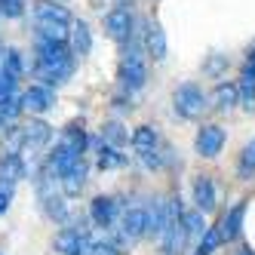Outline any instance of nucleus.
<instances>
[{"instance_id":"f257e3e1","label":"nucleus","mask_w":255,"mask_h":255,"mask_svg":"<svg viewBox=\"0 0 255 255\" xmlns=\"http://www.w3.org/2000/svg\"><path fill=\"white\" fill-rule=\"evenodd\" d=\"M34 25L43 40H68L74 19L68 6H62V0H34Z\"/></svg>"},{"instance_id":"f03ea898","label":"nucleus","mask_w":255,"mask_h":255,"mask_svg":"<svg viewBox=\"0 0 255 255\" xmlns=\"http://www.w3.org/2000/svg\"><path fill=\"white\" fill-rule=\"evenodd\" d=\"M34 188H37V200H40V209L49 222H59V225H68L71 218V209L65 203V194L56 188V172H52L46 163L40 166L37 178H34Z\"/></svg>"},{"instance_id":"7ed1b4c3","label":"nucleus","mask_w":255,"mask_h":255,"mask_svg":"<svg viewBox=\"0 0 255 255\" xmlns=\"http://www.w3.org/2000/svg\"><path fill=\"white\" fill-rule=\"evenodd\" d=\"M144 83H148V65L141 59V49L126 46L120 59V86L126 93H138V89H144Z\"/></svg>"},{"instance_id":"20e7f679","label":"nucleus","mask_w":255,"mask_h":255,"mask_svg":"<svg viewBox=\"0 0 255 255\" xmlns=\"http://www.w3.org/2000/svg\"><path fill=\"white\" fill-rule=\"evenodd\" d=\"M172 108H175V114L181 120H197L200 114H203V108H206L203 89H200L197 83H181L172 93Z\"/></svg>"},{"instance_id":"39448f33","label":"nucleus","mask_w":255,"mask_h":255,"mask_svg":"<svg viewBox=\"0 0 255 255\" xmlns=\"http://www.w3.org/2000/svg\"><path fill=\"white\" fill-rule=\"evenodd\" d=\"M89 246H93V240H89V228L83 218L56 234V252H62V255H86Z\"/></svg>"},{"instance_id":"423d86ee","label":"nucleus","mask_w":255,"mask_h":255,"mask_svg":"<svg viewBox=\"0 0 255 255\" xmlns=\"http://www.w3.org/2000/svg\"><path fill=\"white\" fill-rule=\"evenodd\" d=\"M132 151L138 154V160L148 169L160 166V138H157V132L151 129V126H135V132H132Z\"/></svg>"},{"instance_id":"0eeeda50","label":"nucleus","mask_w":255,"mask_h":255,"mask_svg":"<svg viewBox=\"0 0 255 255\" xmlns=\"http://www.w3.org/2000/svg\"><path fill=\"white\" fill-rule=\"evenodd\" d=\"M222 148H225V129H222V126H218V123L200 126V132H197V138H194V151H197L200 157L212 160V157L222 154Z\"/></svg>"},{"instance_id":"6e6552de","label":"nucleus","mask_w":255,"mask_h":255,"mask_svg":"<svg viewBox=\"0 0 255 255\" xmlns=\"http://www.w3.org/2000/svg\"><path fill=\"white\" fill-rule=\"evenodd\" d=\"M132 28H135V19H132V12L126 9V6H114L111 12L105 15V31H108V37L117 40V43H126L132 37Z\"/></svg>"},{"instance_id":"1a4fd4ad","label":"nucleus","mask_w":255,"mask_h":255,"mask_svg":"<svg viewBox=\"0 0 255 255\" xmlns=\"http://www.w3.org/2000/svg\"><path fill=\"white\" fill-rule=\"evenodd\" d=\"M117 215H120V203H117L114 197L99 194V197L93 200V203H89V218H93V225H96V228H102V231L114 228Z\"/></svg>"},{"instance_id":"9d476101","label":"nucleus","mask_w":255,"mask_h":255,"mask_svg":"<svg viewBox=\"0 0 255 255\" xmlns=\"http://www.w3.org/2000/svg\"><path fill=\"white\" fill-rule=\"evenodd\" d=\"M120 234H123V240H129V243L148 237V209H141V206L126 209L120 215Z\"/></svg>"},{"instance_id":"9b49d317","label":"nucleus","mask_w":255,"mask_h":255,"mask_svg":"<svg viewBox=\"0 0 255 255\" xmlns=\"http://www.w3.org/2000/svg\"><path fill=\"white\" fill-rule=\"evenodd\" d=\"M22 102H25V111L46 114V111H52V105H56V93H52L49 86H31V89H25Z\"/></svg>"},{"instance_id":"f8f14e48","label":"nucleus","mask_w":255,"mask_h":255,"mask_svg":"<svg viewBox=\"0 0 255 255\" xmlns=\"http://www.w3.org/2000/svg\"><path fill=\"white\" fill-rule=\"evenodd\" d=\"M86 175H89V166H86V160H77L74 166H71L62 178H59V185H62V194L65 197H80V191L86 188Z\"/></svg>"},{"instance_id":"ddd939ff","label":"nucleus","mask_w":255,"mask_h":255,"mask_svg":"<svg viewBox=\"0 0 255 255\" xmlns=\"http://www.w3.org/2000/svg\"><path fill=\"white\" fill-rule=\"evenodd\" d=\"M22 178H25V160L19 154L0 157V188H15Z\"/></svg>"},{"instance_id":"4468645a","label":"nucleus","mask_w":255,"mask_h":255,"mask_svg":"<svg viewBox=\"0 0 255 255\" xmlns=\"http://www.w3.org/2000/svg\"><path fill=\"white\" fill-rule=\"evenodd\" d=\"M49 138H52V129H49V123H43V120H31L28 126H25V151H43L46 144H49Z\"/></svg>"},{"instance_id":"2eb2a0df","label":"nucleus","mask_w":255,"mask_h":255,"mask_svg":"<svg viewBox=\"0 0 255 255\" xmlns=\"http://www.w3.org/2000/svg\"><path fill=\"white\" fill-rule=\"evenodd\" d=\"M144 49L154 62L166 59V34H163L160 22H148V31H144Z\"/></svg>"},{"instance_id":"dca6fc26","label":"nucleus","mask_w":255,"mask_h":255,"mask_svg":"<svg viewBox=\"0 0 255 255\" xmlns=\"http://www.w3.org/2000/svg\"><path fill=\"white\" fill-rule=\"evenodd\" d=\"M194 206L203 212V215L215 209V185H212L209 175H200L194 181Z\"/></svg>"},{"instance_id":"f3484780","label":"nucleus","mask_w":255,"mask_h":255,"mask_svg":"<svg viewBox=\"0 0 255 255\" xmlns=\"http://www.w3.org/2000/svg\"><path fill=\"white\" fill-rule=\"evenodd\" d=\"M209 102L215 111H231L234 105H240V83H218Z\"/></svg>"},{"instance_id":"a211bd4d","label":"nucleus","mask_w":255,"mask_h":255,"mask_svg":"<svg viewBox=\"0 0 255 255\" xmlns=\"http://www.w3.org/2000/svg\"><path fill=\"white\" fill-rule=\"evenodd\" d=\"M59 141H62V144H65V148H68L71 154H74V157H83V154H86V144H89L83 123H68Z\"/></svg>"},{"instance_id":"6ab92c4d","label":"nucleus","mask_w":255,"mask_h":255,"mask_svg":"<svg viewBox=\"0 0 255 255\" xmlns=\"http://www.w3.org/2000/svg\"><path fill=\"white\" fill-rule=\"evenodd\" d=\"M243 215H246V200H240V203H234V209L222 218V234L225 240H237V237L243 234Z\"/></svg>"},{"instance_id":"aec40b11","label":"nucleus","mask_w":255,"mask_h":255,"mask_svg":"<svg viewBox=\"0 0 255 255\" xmlns=\"http://www.w3.org/2000/svg\"><path fill=\"white\" fill-rule=\"evenodd\" d=\"M71 49H74V56H89L93 52V31H89L86 22L71 25Z\"/></svg>"},{"instance_id":"412c9836","label":"nucleus","mask_w":255,"mask_h":255,"mask_svg":"<svg viewBox=\"0 0 255 255\" xmlns=\"http://www.w3.org/2000/svg\"><path fill=\"white\" fill-rule=\"evenodd\" d=\"M126 163V157L120 154V148H111V144H99V154H96V166L102 169V172H108V169H120Z\"/></svg>"},{"instance_id":"4be33fe9","label":"nucleus","mask_w":255,"mask_h":255,"mask_svg":"<svg viewBox=\"0 0 255 255\" xmlns=\"http://www.w3.org/2000/svg\"><path fill=\"white\" fill-rule=\"evenodd\" d=\"M0 71H6L9 77H15V80H22V74H25V62H22V52L19 49H0Z\"/></svg>"},{"instance_id":"5701e85b","label":"nucleus","mask_w":255,"mask_h":255,"mask_svg":"<svg viewBox=\"0 0 255 255\" xmlns=\"http://www.w3.org/2000/svg\"><path fill=\"white\" fill-rule=\"evenodd\" d=\"M3 154H22L25 151V126H15V123H9V126H3Z\"/></svg>"},{"instance_id":"b1692460","label":"nucleus","mask_w":255,"mask_h":255,"mask_svg":"<svg viewBox=\"0 0 255 255\" xmlns=\"http://www.w3.org/2000/svg\"><path fill=\"white\" fill-rule=\"evenodd\" d=\"M206 218L200 209L194 212H185V240H203V234H206Z\"/></svg>"},{"instance_id":"393cba45","label":"nucleus","mask_w":255,"mask_h":255,"mask_svg":"<svg viewBox=\"0 0 255 255\" xmlns=\"http://www.w3.org/2000/svg\"><path fill=\"white\" fill-rule=\"evenodd\" d=\"M225 243V234H222V225H215V228H209L206 234H203V240L197 243V249H194V255H212L218 246Z\"/></svg>"},{"instance_id":"a878e982","label":"nucleus","mask_w":255,"mask_h":255,"mask_svg":"<svg viewBox=\"0 0 255 255\" xmlns=\"http://www.w3.org/2000/svg\"><path fill=\"white\" fill-rule=\"evenodd\" d=\"M102 141H105V144H111V148H123V144L129 141V132H126L117 120H111V123H105V126H102Z\"/></svg>"},{"instance_id":"bb28decb","label":"nucleus","mask_w":255,"mask_h":255,"mask_svg":"<svg viewBox=\"0 0 255 255\" xmlns=\"http://www.w3.org/2000/svg\"><path fill=\"white\" fill-rule=\"evenodd\" d=\"M237 172H240V178H252L255 175V148H252V144L243 148L240 163H237Z\"/></svg>"},{"instance_id":"cd10ccee","label":"nucleus","mask_w":255,"mask_h":255,"mask_svg":"<svg viewBox=\"0 0 255 255\" xmlns=\"http://www.w3.org/2000/svg\"><path fill=\"white\" fill-rule=\"evenodd\" d=\"M25 12V0H0V15L6 19H19Z\"/></svg>"},{"instance_id":"c85d7f7f","label":"nucleus","mask_w":255,"mask_h":255,"mask_svg":"<svg viewBox=\"0 0 255 255\" xmlns=\"http://www.w3.org/2000/svg\"><path fill=\"white\" fill-rule=\"evenodd\" d=\"M243 83H255V52H249V59H246V65H243V77H240Z\"/></svg>"},{"instance_id":"c756f323","label":"nucleus","mask_w":255,"mask_h":255,"mask_svg":"<svg viewBox=\"0 0 255 255\" xmlns=\"http://www.w3.org/2000/svg\"><path fill=\"white\" fill-rule=\"evenodd\" d=\"M9 203H12V188H0V215H6Z\"/></svg>"},{"instance_id":"7c9ffc66","label":"nucleus","mask_w":255,"mask_h":255,"mask_svg":"<svg viewBox=\"0 0 255 255\" xmlns=\"http://www.w3.org/2000/svg\"><path fill=\"white\" fill-rule=\"evenodd\" d=\"M86 255H117V252H114L111 246H108V243H93Z\"/></svg>"},{"instance_id":"2f4dec72","label":"nucleus","mask_w":255,"mask_h":255,"mask_svg":"<svg viewBox=\"0 0 255 255\" xmlns=\"http://www.w3.org/2000/svg\"><path fill=\"white\" fill-rule=\"evenodd\" d=\"M222 65H225V59H215V62L206 65V71H209V74H218V71H222Z\"/></svg>"},{"instance_id":"473e14b6","label":"nucleus","mask_w":255,"mask_h":255,"mask_svg":"<svg viewBox=\"0 0 255 255\" xmlns=\"http://www.w3.org/2000/svg\"><path fill=\"white\" fill-rule=\"evenodd\" d=\"M237 255H252V249H240V252H237Z\"/></svg>"},{"instance_id":"72a5a7b5","label":"nucleus","mask_w":255,"mask_h":255,"mask_svg":"<svg viewBox=\"0 0 255 255\" xmlns=\"http://www.w3.org/2000/svg\"><path fill=\"white\" fill-rule=\"evenodd\" d=\"M252 148H255V141H252Z\"/></svg>"}]
</instances>
